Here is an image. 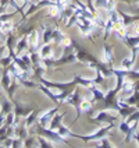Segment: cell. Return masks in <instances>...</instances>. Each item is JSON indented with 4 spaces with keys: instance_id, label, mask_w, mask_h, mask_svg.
Returning <instances> with one entry per match:
<instances>
[]
</instances>
